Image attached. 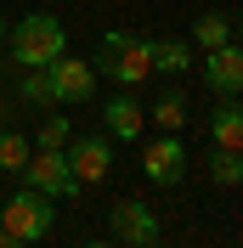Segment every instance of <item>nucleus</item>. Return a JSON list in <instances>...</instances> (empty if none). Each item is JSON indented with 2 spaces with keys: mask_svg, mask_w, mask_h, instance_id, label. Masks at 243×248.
Wrapping results in <instances>:
<instances>
[{
  "mask_svg": "<svg viewBox=\"0 0 243 248\" xmlns=\"http://www.w3.org/2000/svg\"><path fill=\"white\" fill-rule=\"evenodd\" d=\"M6 40H12L17 68H51V62L68 51V29H62V17H51V12H29L17 29H6Z\"/></svg>",
  "mask_w": 243,
  "mask_h": 248,
  "instance_id": "f257e3e1",
  "label": "nucleus"
},
{
  "mask_svg": "<svg viewBox=\"0 0 243 248\" xmlns=\"http://www.w3.org/2000/svg\"><path fill=\"white\" fill-rule=\"evenodd\" d=\"M96 74H107L119 91H136L141 79L153 74V62H147V40L141 34H130V29H113V34H102V46H96V62H91Z\"/></svg>",
  "mask_w": 243,
  "mask_h": 248,
  "instance_id": "f03ea898",
  "label": "nucleus"
},
{
  "mask_svg": "<svg viewBox=\"0 0 243 248\" xmlns=\"http://www.w3.org/2000/svg\"><path fill=\"white\" fill-rule=\"evenodd\" d=\"M51 226H57V198L34 192V186H17L12 198H0V232L40 243V237H51Z\"/></svg>",
  "mask_w": 243,
  "mask_h": 248,
  "instance_id": "7ed1b4c3",
  "label": "nucleus"
},
{
  "mask_svg": "<svg viewBox=\"0 0 243 248\" xmlns=\"http://www.w3.org/2000/svg\"><path fill=\"white\" fill-rule=\"evenodd\" d=\"M23 186H34V192H46V198H74L79 181L74 170H68V153L62 147H40V153H29V164H23Z\"/></svg>",
  "mask_w": 243,
  "mask_h": 248,
  "instance_id": "20e7f679",
  "label": "nucleus"
},
{
  "mask_svg": "<svg viewBox=\"0 0 243 248\" xmlns=\"http://www.w3.org/2000/svg\"><path fill=\"white\" fill-rule=\"evenodd\" d=\"M68 170L79 186H102L113 175V136H68Z\"/></svg>",
  "mask_w": 243,
  "mask_h": 248,
  "instance_id": "39448f33",
  "label": "nucleus"
},
{
  "mask_svg": "<svg viewBox=\"0 0 243 248\" xmlns=\"http://www.w3.org/2000/svg\"><path fill=\"white\" fill-rule=\"evenodd\" d=\"M141 175H147L153 186H181V175H187V147H181V136L158 130V136L141 147Z\"/></svg>",
  "mask_w": 243,
  "mask_h": 248,
  "instance_id": "423d86ee",
  "label": "nucleus"
},
{
  "mask_svg": "<svg viewBox=\"0 0 243 248\" xmlns=\"http://www.w3.org/2000/svg\"><path fill=\"white\" fill-rule=\"evenodd\" d=\"M46 79H51V96L57 102H91L96 96V68L85 57H68V51L46 68Z\"/></svg>",
  "mask_w": 243,
  "mask_h": 248,
  "instance_id": "0eeeda50",
  "label": "nucleus"
},
{
  "mask_svg": "<svg viewBox=\"0 0 243 248\" xmlns=\"http://www.w3.org/2000/svg\"><path fill=\"white\" fill-rule=\"evenodd\" d=\"M204 85H209L221 102H238V91H243V51H238V40L232 46H215V51H204Z\"/></svg>",
  "mask_w": 243,
  "mask_h": 248,
  "instance_id": "6e6552de",
  "label": "nucleus"
},
{
  "mask_svg": "<svg viewBox=\"0 0 243 248\" xmlns=\"http://www.w3.org/2000/svg\"><path fill=\"white\" fill-rule=\"evenodd\" d=\"M107 226H113L119 243H158V237H164L158 215H153L141 198H119V203H113V215H107Z\"/></svg>",
  "mask_w": 243,
  "mask_h": 248,
  "instance_id": "1a4fd4ad",
  "label": "nucleus"
},
{
  "mask_svg": "<svg viewBox=\"0 0 243 248\" xmlns=\"http://www.w3.org/2000/svg\"><path fill=\"white\" fill-rule=\"evenodd\" d=\"M141 130H147V108L136 102V91H113V102H102V136L141 141Z\"/></svg>",
  "mask_w": 243,
  "mask_h": 248,
  "instance_id": "9d476101",
  "label": "nucleus"
},
{
  "mask_svg": "<svg viewBox=\"0 0 243 248\" xmlns=\"http://www.w3.org/2000/svg\"><path fill=\"white\" fill-rule=\"evenodd\" d=\"M232 40H238V23H232L226 12H198L187 46H192V51H215V46H232Z\"/></svg>",
  "mask_w": 243,
  "mask_h": 248,
  "instance_id": "9b49d317",
  "label": "nucleus"
},
{
  "mask_svg": "<svg viewBox=\"0 0 243 248\" xmlns=\"http://www.w3.org/2000/svg\"><path fill=\"white\" fill-rule=\"evenodd\" d=\"M147 62H153V74H187L198 62V51L187 40H147Z\"/></svg>",
  "mask_w": 243,
  "mask_h": 248,
  "instance_id": "f8f14e48",
  "label": "nucleus"
},
{
  "mask_svg": "<svg viewBox=\"0 0 243 248\" xmlns=\"http://www.w3.org/2000/svg\"><path fill=\"white\" fill-rule=\"evenodd\" d=\"M209 141H215V147H226V153H238V147H243V108H238V102H221V108H215Z\"/></svg>",
  "mask_w": 243,
  "mask_h": 248,
  "instance_id": "ddd939ff",
  "label": "nucleus"
},
{
  "mask_svg": "<svg viewBox=\"0 0 243 248\" xmlns=\"http://www.w3.org/2000/svg\"><path fill=\"white\" fill-rule=\"evenodd\" d=\"M147 119L158 124V130H170V136H181V124H187V96H181V91H164V96L147 108Z\"/></svg>",
  "mask_w": 243,
  "mask_h": 248,
  "instance_id": "4468645a",
  "label": "nucleus"
},
{
  "mask_svg": "<svg viewBox=\"0 0 243 248\" xmlns=\"http://www.w3.org/2000/svg\"><path fill=\"white\" fill-rule=\"evenodd\" d=\"M17 102H29V108H57V96H51V79H46V68H23Z\"/></svg>",
  "mask_w": 243,
  "mask_h": 248,
  "instance_id": "2eb2a0df",
  "label": "nucleus"
},
{
  "mask_svg": "<svg viewBox=\"0 0 243 248\" xmlns=\"http://www.w3.org/2000/svg\"><path fill=\"white\" fill-rule=\"evenodd\" d=\"M23 164H29V136H17V130H6V124H0V170L17 175Z\"/></svg>",
  "mask_w": 243,
  "mask_h": 248,
  "instance_id": "dca6fc26",
  "label": "nucleus"
},
{
  "mask_svg": "<svg viewBox=\"0 0 243 248\" xmlns=\"http://www.w3.org/2000/svg\"><path fill=\"white\" fill-rule=\"evenodd\" d=\"M209 181L232 192V186L243 181V158H238V153H226V147H215V158H209Z\"/></svg>",
  "mask_w": 243,
  "mask_h": 248,
  "instance_id": "f3484780",
  "label": "nucleus"
},
{
  "mask_svg": "<svg viewBox=\"0 0 243 248\" xmlns=\"http://www.w3.org/2000/svg\"><path fill=\"white\" fill-rule=\"evenodd\" d=\"M68 136H74V124L62 119V113H46V124H40L34 147H68Z\"/></svg>",
  "mask_w": 243,
  "mask_h": 248,
  "instance_id": "a211bd4d",
  "label": "nucleus"
},
{
  "mask_svg": "<svg viewBox=\"0 0 243 248\" xmlns=\"http://www.w3.org/2000/svg\"><path fill=\"white\" fill-rule=\"evenodd\" d=\"M0 248H29L23 237H12V232H0Z\"/></svg>",
  "mask_w": 243,
  "mask_h": 248,
  "instance_id": "6ab92c4d",
  "label": "nucleus"
},
{
  "mask_svg": "<svg viewBox=\"0 0 243 248\" xmlns=\"http://www.w3.org/2000/svg\"><path fill=\"white\" fill-rule=\"evenodd\" d=\"M124 248H158V243H124Z\"/></svg>",
  "mask_w": 243,
  "mask_h": 248,
  "instance_id": "aec40b11",
  "label": "nucleus"
},
{
  "mask_svg": "<svg viewBox=\"0 0 243 248\" xmlns=\"http://www.w3.org/2000/svg\"><path fill=\"white\" fill-rule=\"evenodd\" d=\"M0 40H6V12H0Z\"/></svg>",
  "mask_w": 243,
  "mask_h": 248,
  "instance_id": "412c9836",
  "label": "nucleus"
},
{
  "mask_svg": "<svg viewBox=\"0 0 243 248\" xmlns=\"http://www.w3.org/2000/svg\"><path fill=\"white\" fill-rule=\"evenodd\" d=\"M0 124H6V102H0Z\"/></svg>",
  "mask_w": 243,
  "mask_h": 248,
  "instance_id": "4be33fe9",
  "label": "nucleus"
},
{
  "mask_svg": "<svg viewBox=\"0 0 243 248\" xmlns=\"http://www.w3.org/2000/svg\"><path fill=\"white\" fill-rule=\"evenodd\" d=\"M91 248H107V243H91Z\"/></svg>",
  "mask_w": 243,
  "mask_h": 248,
  "instance_id": "5701e85b",
  "label": "nucleus"
}]
</instances>
